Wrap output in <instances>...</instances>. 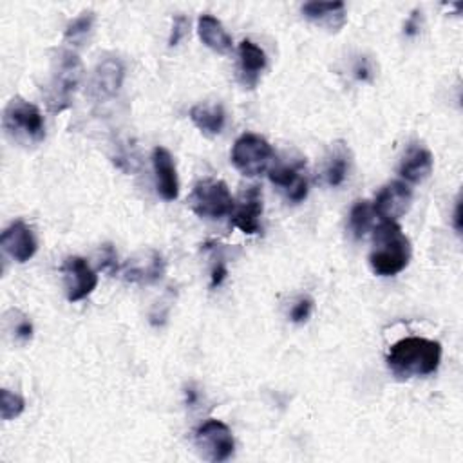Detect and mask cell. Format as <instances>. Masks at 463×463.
Returning <instances> with one entry per match:
<instances>
[{"label":"cell","mask_w":463,"mask_h":463,"mask_svg":"<svg viewBox=\"0 0 463 463\" xmlns=\"http://www.w3.org/2000/svg\"><path fill=\"white\" fill-rule=\"evenodd\" d=\"M387 367L398 380L429 376L441 362V344L423 336H405L387 351Z\"/></svg>","instance_id":"cell-1"},{"label":"cell","mask_w":463,"mask_h":463,"mask_svg":"<svg viewBox=\"0 0 463 463\" xmlns=\"http://www.w3.org/2000/svg\"><path fill=\"white\" fill-rule=\"evenodd\" d=\"M412 248L409 237L396 221H380L373 230L369 266L374 275L392 277L403 271L411 262Z\"/></svg>","instance_id":"cell-2"},{"label":"cell","mask_w":463,"mask_h":463,"mask_svg":"<svg viewBox=\"0 0 463 463\" xmlns=\"http://www.w3.org/2000/svg\"><path fill=\"white\" fill-rule=\"evenodd\" d=\"M83 65L74 51H60L52 63L51 81L45 92L49 112L58 114L71 107L74 92L81 81Z\"/></svg>","instance_id":"cell-3"},{"label":"cell","mask_w":463,"mask_h":463,"mask_svg":"<svg viewBox=\"0 0 463 463\" xmlns=\"http://www.w3.org/2000/svg\"><path fill=\"white\" fill-rule=\"evenodd\" d=\"M2 125L5 134L20 145H38L45 137V123L40 109L20 96L7 101Z\"/></svg>","instance_id":"cell-4"},{"label":"cell","mask_w":463,"mask_h":463,"mask_svg":"<svg viewBox=\"0 0 463 463\" xmlns=\"http://www.w3.org/2000/svg\"><path fill=\"white\" fill-rule=\"evenodd\" d=\"M233 197L228 188V184L221 179L206 177L194 184L188 204L192 212L204 219H222L224 215H230L233 210Z\"/></svg>","instance_id":"cell-5"},{"label":"cell","mask_w":463,"mask_h":463,"mask_svg":"<svg viewBox=\"0 0 463 463\" xmlns=\"http://www.w3.org/2000/svg\"><path fill=\"white\" fill-rule=\"evenodd\" d=\"M275 152L273 146L259 134L244 132L232 146V163L246 177H257L269 170Z\"/></svg>","instance_id":"cell-6"},{"label":"cell","mask_w":463,"mask_h":463,"mask_svg":"<svg viewBox=\"0 0 463 463\" xmlns=\"http://www.w3.org/2000/svg\"><path fill=\"white\" fill-rule=\"evenodd\" d=\"M195 447L208 461L221 463L232 458L235 450V439L226 423L221 420H206L195 430Z\"/></svg>","instance_id":"cell-7"},{"label":"cell","mask_w":463,"mask_h":463,"mask_svg":"<svg viewBox=\"0 0 463 463\" xmlns=\"http://www.w3.org/2000/svg\"><path fill=\"white\" fill-rule=\"evenodd\" d=\"M60 271L63 275L65 297L69 302H78L87 298L98 286V273L92 266L80 255L65 257Z\"/></svg>","instance_id":"cell-8"},{"label":"cell","mask_w":463,"mask_h":463,"mask_svg":"<svg viewBox=\"0 0 463 463\" xmlns=\"http://www.w3.org/2000/svg\"><path fill=\"white\" fill-rule=\"evenodd\" d=\"M269 181L284 194V197L291 203H300L307 195V177H306V161L291 159L286 163H275L268 170Z\"/></svg>","instance_id":"cell-9"},{"label":"cell","mask_w":463,"mask_h":463,"mask_svg":"<svg viewBox=\"0 0 463 463\" xmlns=\"http://www.w3.org/2000/svg\"><path fill=\"white\" fill-rule=\"evenodd\" d=\"M371 204L380 221H398L411 210L412 190L403 181H391L380 188Z\"/></svg>","instance_id":"cell-10"},{"label":"cell","mask_w":463,"mask_h":463,"mask_svg":"<svg viewBox=\"0 0 463 463\" xmlns=\"http://www.w3.org/2000/svg\"><path fill=\"white\" fill-rule=\"evenodd\" d=\"M262 192L259 184L248 186L239 201L233 203L232 210V224L239 228L242 233L255 235L260 232V215H262Z\"/></svg>","instance_id":"cell-11"},{"label":"cell","mask_w":463,"mask_h":463,"mask_svg":"<svg viewBox=\"0 0 463 463\" xmlns=\"http://www.w3.org/2000/svg\"><path fill=\"white\" fill-rule=\"evenodd\" d=\"M166 269L165 259L156 250H146L137 253L136 257L128 259L121 268L119 273L125 280L136 284H152L163 277Z\"/></svg>","instance_id":"cell-12"},{"label":"cell","mask_w":463,"mask_h":463,"mask_svg":"<svg viewBox=\"0 0 463 463\" xmlns=\"http://www.w3.org/2000/svg\"><path fill=\"white\" fill-rule=\"evenodd\" d=\"M0 246L14 262H27L38 250V241L33 230L24 221L11 222L0 235Z\"/></svg>","instance_id":"cell-13"},{"label":"cell","mask_w":463,"mask_h":463,"mask_svg":"<svg viewBox=\"0 0 463 463\" xmlns=\"http://www.w3.org/2000/svg\"><path fill=\"white\" fill-rule=\"evenodd\" d=\"M125 80V65L118 58H105L101 60L92 74L90 81V94L98 99H110L114 98Z\"/></svg>","instance_id":"cell-14"},{"label":"cell","mask_w":463,"mask_h":463,"mask_svg":"<svg viewBox=\"0 0 463 463\" xmlns=\"http://www.w3.org/2000/svg\"><path fill=\"white\" fill-rule=\"evenodd\" d=\"M152 166L156 175L157 194L165 201H174L179 195V179L172 154L165 146H156L152 150Z\"/></svg>","instance_id":"cell-15"},{"label":"cell","mask_w":463,"mask_h":463,"mask_svg":"<svg viewBox=\"0 0 463 463\" xmlns=\"http://www.w3.org/2000/svg\"><path fill=\"white\" fill-rule=\"evenodd\" d=\"M302 14L318 27L327 29L329 33H338L347 20L344 2H318L311 0L302 5Z\"/></svg>","instance_id":"cell-16"},{"label":"cell","mask_w":463,"mask_h":463,"mask_svg":"<svg viewBox=\"0 0 463 463\" xmlns=\"http://www.w3.org/2000/svg\"><path fill=\"white\" fill-rule=\"evenodd\" d=\"M432 166H434V157H432V152L420 145V143H412L402 161H400V166H398V174L407 181V183H421L425 181L430 172H432Z\"/></svg>","instance_id":"cell-17"},{"label":"cell","mask_w":463,"mask_h":463,"mask_svg":"<svg viewBox=\"0 0 463 463\" xmlns=\"http://www.w3.org/2000/svg\"><path fill=\"white\" fill-rule=\"evenodd\" d=\"M237 56H239V74H241L242 85L248 89H255L259 83V76L268 65L266 52L251 40H242L237 47Z\"/></svg>","instance_id":"cell-18"},{"label":"cell","mask_w":463,"mask_h":463,"mask_svg":"<svg viewBox=\"0 0 463 463\" xmlns=\"http://www.w3.org/2000/svg\"><path fill=\"white\" fill-rule=\"evenodd\" d=\"M197 34L208 49H212L219 54H228L232 51V45H233L232 36L228 34V31L221 24V20H217L212 14H201L199 16Z\"/></svg>","instance_id":"cell-19"},{"label":"cell","mask_w":463,"mask_h":463,"mask_svg":"<svg viewBox=\"0 0 463 463\" xmlns=\"http://www.w3.org/2000/svg\"><path fill=\"white\" fill-rule=\"evenodd\" d=\"M351 168V152L345 143H335L322 168V181L327 186H340Z\"/></svg>","instance_id":"cell-20"},{"label":"cell","mask_w":463,"mask_h":463,"mask_svg":"<svg viewBox=\"0 0 463 463\" xmlns=\"http://www.w3.org/2000/svg\"><path fill=\"white\" fill-rule=\"evenodd\" d=\"M192 123L206 136H219L226 123V112L221 103H197L190 109Z\"/></svg>","instance_id":"cell-21"},{"label":"cell","mask_w":463,"mask_h":463,"mask_svg":"<svg viewBox=\"0 0 463 463\" xmlns=\"http://www.w3.org/2000/svg\"><path fill=\"white\" fill-rule=\"evenodd\" d=\"M374 210L373 204L367 199L354 201L349 212V230L354 239H364L371 230L374 222Z\"/></svg>","instance_id":"cell-22"},{"label":"cell","mask_w":463,"mask_h":463,"mask_svg":"<svg viewBox=\"0 0 463 463\" xmlns=\"http://www.w3.org/2000/svg\"><path fill=\"white\" fill-rule=\"evenodd\" d=\"M94 20H96V14L92 11H83L81 14L72 18L63 29L65 42H69L72 45H83L85 40L89 38V34L92 33Z\"/></svg>","instance_id":"cell-23"},{"label":"cell","mask_w":463,"mask_h":463,"mask_svg":"<svg viewBox=\"0 0 463 463\" xmlns=\"http://www.w3.org/2000/svg\"><path fill=\"white\" fill-rule=\"evenodd\" d=\"M25 411V400L9 389L0 391V416L4 421L18 418Z\"/></svg>","instance_id":"cell-24"},{"label":"cell","mask_w":463,"mask_h":463,"mask_svg":"<svg viewBox=\"0 0 463 463\" xmlns=\"http://www.w3.org/2000/svg\"><path fill=\"white\" fill-rule=\"evenodd\" d=\"M13 313V318H9V327H11V333L14 336V340L18 344H27L31 338H33V322L20 311L16 309H11Z\"/></svg>","instance_id":"cell-25"},{"label":"cell","mask_w":463,"mask_h":463,"mask_svg":"<svg viewBox=\"0 0 463 463\" xmlns=\"http://www.w3.org/2000/svg\"><path fill=\"white\" fill-rule=\"evenodd\" d=\"M311 311H313V298L311 297H300L289 311V320L295 322V324H304L311 317Z\"/></svg>","instance_id":"cell-26"},{"label":"cell","mask_w":463,"mask_h":463,"mask_svg":"<svg viewBox=\"0 0 463 463\" xmlns=\"http://www.w3.org/2000/svg\"><path fill=\"white\" fill-rule=\"evenodd\" d=\"M188 18L183 16V14H175L174 16V22H172V31H170V36H168V45L170 47H175L188 33Z\"/></svg>","instance_id":"cell-27"},{"label":"cell","mask_w":463,"mask_h":463,"mask_svg":"<svg viewBox=\"0 0 463 463\" xmlns=\"http://www.w3.org/2000/svg\"><path fill=\"white\" fill-rule=\"evenodd\" d=\"M99 269H105V271H110V273L119 271V266H118V255H116V251H114V248H112L110 244H103V246H101Z\"/></svg>","instance_id":"cell-28"},{"label":"cell","mask_w":463,"mask_h":463,"mask_svg":"<svg viewBox=\"0 0 463 463\" xmlns=\"http://www.w3.org/2000/svg\"><path fill=\"white\" fill-rule=\"evenodd\" d=\"M353 74L358 81H371L373 76H374V69L371 65V61L365 58V56H360L356 61H354V67H353Z\"/></svg>","instance_id":"cell-29"},{"label":"cell","mask_w":463,"mask_h":463,"mask_svg":"<svg viewBox=\"0 0 463 463\" xmlns=\"http://www.w3.org/2000/svg\"><path fill=\"white\" fill-rule=\"evenodd\" d=\"M420 27H421V11L414 9L403 24V34L409 38H414L420 33Z\"/></svg>","instance_id":"cell-30"},{"label":"cell","mask_w":463,"mask_h":463,"mask_svg":"<svg viewBox=\"0 0 463 463\" xmlns=\"http://www.w3.org/2000/svg\"><path fill=\"white\" fill-rule=\"evenodd\" d=\"M226 275H228V268H226L224 260H222V259H219V260L213 264V268H212V275H210V288H217V286H221V284H222V280L226 279Z\"/></svg>","instance_id":"cell-31"},{"label":"cell","mask_w":463,"mask_h":463,"mask_svg":"<svg viewBox=\"0 0 463 463\" xmlns=\"http://www.w3.org/2000/svg\"><path fill=\"white\" fill-rule=\"evenodd\" d=\"M452 226H454L456 233L459 235V233H461V201H459V199L456 201V206H454V215H452Z\"/></svg>","instance_id":"cell-32"}]
</instances>
